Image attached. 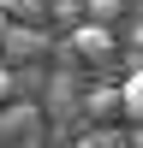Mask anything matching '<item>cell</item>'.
<instances>
[{"label": "cell", "instance_id": "1", "mask_svg": "<svg viewBox=\"0 0 143 148\" xmlns=\"http://www.w3.org/2000/svg\"><path fill=\"white\" fill-rule=\"evenodd\" d=\"M72 47H78V53H90V59H107V53H113V30H107L101 18H90V24H78V30H72Z\"/></svg>", "mask_w": 143, "mask_h": 148}, {"label": "cell", "instance_id": "2", "mask_svg": "<svg viewBox=\"0 0 143 148\" xmlns=\"http://www.w3.org/2000/svg\"><path fill=\"white\" fill-rule=\"evenodd\" d=\"M119 113H125V125H131V142H137V119H143V77H137V65H131V77L119 83Z\"/></svg>", "mask_w": 143, "mask_h": 148}, {"label": "cell", "instance_id": "3", "mask_svg": "<svg viewBox=\"0 0 143 148\" xmlns=\"http://www.w3.org/2000/svg\"><path fill=\"white\" fill-rule=\"evenodd\" d=\"M0 12H6V24H42L48 0H0Z\"/></svg>", "mask_w": 143, "mask_h": 148}, {"label": "cell", "instance_id": "4", "mask_svg": "<svg viewBox=\"0 0 143 148\" xmlns=\"http://www.w3.org/2000/svg\"><path fill=\"white\" fill-rule=\"evenodd\" d=\"M12 95H18V71L0 59V107H12Z\"/></svg>", "mask_w": 143, "mask_h": 148}, {"label": "cell", "instance_id": "5", "mask_svg": "<svg viewBox=\"0 0 143 148\" xmlns=\"http://www.w3.org/2000/svg\"><path fill=\"white\" fill-rule=\"evenodd\" d=\"M90 107H95V113H119V95H113V89H95Z\"/></svg>", "mask_w": 143, "mask_h": 148}, {"label": "cell", "instance_id": "6", "mask_svg": "<svg viewBox=\"0 0 143 148\" xmlns=\"http://www.w3.org/2000/svg\"><path fill=\"white\" fill-rule=\"evenodd\" d=\"M90 12H95V18L107 24V18H113V12H119V0H90Z\"/></svg>", "mask_w": 143, "mask_h": 148}, {"label": "cell", "instance_id": "7", "mask_svg": "<svg viewBox=\"0 0 143 148\" xmlns=\"http://www.w3.org/2000/svg\"><path fill=\"white\" fill-rule=\"evenodd\" d=\"M6 30H12V24H6V12H0V36H6Z\"/></svg>", "mask_w": 143, "mask_h": 148}, {"label": "cell", "instance_id": "8", "mask_svg": "<svg viewBox=\"0 0 143 148\" xmlns=\"http://www.w3.org/2000/svg\"><path fill=\"white\" fill-rule=\"evenodd\" d=\"M78 148H95V142H78Z\"/></svg>", "mask_w": 143, "mask_h": 148}]
</instances>
